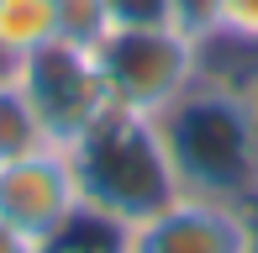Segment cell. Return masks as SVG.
Instances as JSON below:
<instances>
[{
    "mask_svg": "<svg viewBox=\"0 0 258 253\" xmlns=\"http://www.w3.org/2000/svg\"><path fill=\"white\" fill-rule=\"evenodd\" d=\"M179 195L258 211V95L253 85L201 74L174 106L158 111Z\"/></svg>",
    "mask_w": 258,
    "mask_h": 253,
    "instance_id": "6da1fadb",
    "label": "cell"
},
{
    "mask_svg": "<svg viewBox=\"0 0 258 253\" xmlns=\"http://www.w3.org/2000/svg\"><path fill=\"white\" fill-rule=\"evenodd\" d=\"M69 164H74L85 211L116 232L179 201V179H174L169 148H163V132L153 116H132V111L111 106L69 148Z\"/></svg>",
    "mask_w": 258,
    "mask_h": 253,
    "instance_id": "7a4b0ae2",
    "label": "cell"
},
{
    "mask_svg": "<svg viewBox=\"0 0 258 253\" xmlns=\"http://www.w3.org/2000/svg\"><path fill=\"white\" fill-rule=\"evenodd\" d=\"M90 53L111 90V106L132 116H158L206 74V48L174 27H116Z\"/></svg>",
    "mask_w": 258,
    "mask_h": 253,
    "instance_id": "3957f363",
    "label": "cell"
},
{
    "mask_svg": "<svg viewBox=\"0 0 258 253\" xmlns=\"http://www.w3.org/2000/svg\"><path fill=\"white\" fill-rule=\"evenodd\" d=\"M11 85L27 95L32 116H37L42 137L53 148H74L79 137L95 126L105 111H111V90L100 79V64L90 48H74V42H48V48L27 53L21 64L6 69Z\"/></svg>",
    "mask_w": 258,
    "mask_h": 253,
    "instance_id": "277c9868",
    "label": "cell"
},
{
    "mask_svg": "<svg viewBox=\"0 0 258 253\" xmlns=\"http://www.w3.org/2000/svg\"><path fill=\"white\" fill-rule=\"evenodd\" d=\"M85 216L69 148H32L0 164V222L32 243H53Z\"/></svg>",
    "mask_w": 258,
    "mask_h": 253,
    "instance_id": "5b68a950",
    "label": "cell"
},
{
    "mask_svg": "<svg viewBox=\"0 0 258 253\" xmlns=\"http://www.w3.org/2000/svg\"><path fill=\"white\" fill-rule=\"evenodd\" d=\"M121 253H258V211L179 195L121 232Z\"/></svg>",
    "mask_w": 258,
    "mask_h": 253,
    "instance_id": "8992f818",
    "label": "cell"
},
{
    "mask_svg": "<svg viewBox=\"0 0 258 253\" xmlns=\"http://www.w3.org/2000/svg\"><path fill=\"white\" fill-rule=\"evenodd\" d=\"M58 42V0H0V74Z\"/></svg>",
    "mask_w": 258,
    "mask_h": 253,
    "instance_id": "52a82bcc",
    "label": "cell"
},
{
    "mask_svg": "<svg viewBox=\"0 0 258 253\" xmlns=\"http://www.w3.org/2000/svg\"><path fill=\"white\" fill-rule=\"evenodd\" d=\"M32 148H48V137H42L37 116H32L27 95L11 85V74H0V164L32 153Z\"/></svg>",
    "mask_w": 258,
    "mask_h": 253,
    "instance_id": "ba28073f",
    "label": "cell"
},
{
    "mask_svg": "<svg viewBox=\"0 0 258 253\" xmlns=\"http://www.w3.org/2000/svg\"><path fill=\"white\" fill-rule=\"evenodd\" d=\"M116 32L111 6L105 0H58V37L74 42V48H100Z\"/></svg>",
    "mask_w": 258,
    "mask_h": 253,
    "instance_id": "9c48e42d",
    "label": "cell"
},
{
    "mask_svg": "<svg viewBox=\"0 0 258 253\" xmlns=\"http://www.w3.org/2000/svg\"><path fill=\"white\" fill-rule=\"evenodd\" d=\"M216 11H221V0H169V27L211 53L216 48Z\"/></svg>",
    "mask_w": 258,
    "mask_h": 253,
    "instance_id": "30bf717a",
    "label": "cell"
},
{
    "mask_svg": "<svg viewBox=\"0 0 258 253\" xmlns=\"http://www.w3.org/2000/svg\"><path fill=\"white\" fill-rule=\"evenodd\" d=\"M216 42L258 48V0H221V11H216Z\"/></svg>",
    "mask_w": 258,
    "mask_h": 253,
    "instance_id": "8fae6325",
    "label": "cell"
},
{
    "mask_svg": "<svg viewBox=\"0 0 258 253\" xmlns=\"http://www.w3.org/2000/svg\"><path fill=\"white\" fill-rule=\"evenodd\" d=\"M116 27H169V0H105Z\"/></svg>",
    "mask_w": 258,
    "mask_h": 253,
    "instance_id": "7c38bea8",
    "label": "cell"
},
{
    "mask_svg": "<svg viewBox=\"0 0 258 253\" xmlns=\"http://www.w3.org/2000/svg\"><path fill=\"white\" fill-rule=\"evenodd\" d=\"M0 253H42V243H32V237H21L16 227L0 222Z\"/></svg>",
    "mask_w": 258,
    "mask_h": 253,
    "instance_id": "4fadbf2b",
    "label": "cell"
},
{
    "mask_svg": "<svg viewBox=\"0 0 258 253\" xmlns=\"http://www.w3.org/2000/svg\"><path fill=\"white\" fill-rule=\"evenodd\" d=\"M253 95H258V85H253Z\"/></svg>",
    "mask_w": 258,
    "mask_h": 253,
    "instance_id": "5bb4252c",
    "label": "cell"
}]
</instances>
